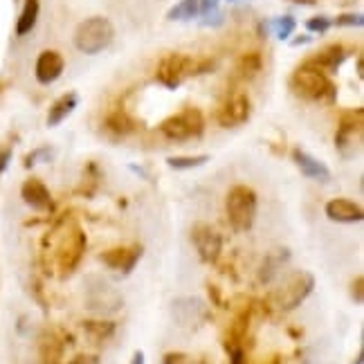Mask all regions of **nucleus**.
Wrapping results in <instances>:
<instances>
[{
  "label": "nucleus",
  "instance_id": "31",
  "mask_svg": "<svg viewBox=\"0 0 364 364\" xmlns=\"http://www.w3.org/2000/svg\"><path fill=\"white\" fill-rule=\"evenodd\" d=\"M335 25H340V27H362L364 16H362V14H342V16L335 18Z\"/></svg>",
  "mask_w": 364,
  "mask_h": 364
},
{
  "label": "nucleus",
  "instance_id": "33",
  "mask_svg": "<svg viewBox=\"0 0 364 364\" xmlns=\"http://www.w3.org/2000/svg\"><path fill=\"white\" fill-rule=\"evenodd\" d=\"M9 162H11V146H3L0 149V176L7 171Z\"/></svg>",
  "mask_w": 364,
  "mask_h": 364
},
{
  "label": "nucleus",
  "instance_id": "4",
  "mask_svg": "<svg viewBox=\"0 0 364 364\" xmlns=\"http://www.w3.org/2000/svg\"><path fill=\"white\" fill-rule=\"evenodd\" d=\"M257 207H259V198L257 191L247 187V185H236L228 191L225 198V212H228V220L230 225L236 232H247L255 225L257 218Z\"/></svg>",
  "mask_w": 364,
  "mask_h": 364
},
{
  "label": "nucleus",
  "instance_id": "17",
  "mask_svg": "<svg viewBox=\"0 0 364 364\" xmlns=\"http://www.w3.org/2000/svg\"><path fill=\"white\" fill-rule=\"evenodd\" d=\"M326 216L335 223H360L364 218L362 205L348 198H333L326 203Z\"/></svg>",
  "mask_w": 364,
  "mask_h": 364
},
{
  "label": "nucleus",
  "instance_id": "22",
  "mask_svg": "<svg viewBox=\"0 0 364 364\" xmlns=\"http://www.w3.org/2000/svg\"><path fill=\"white\" fill-rule=\"evenodd\" d=\"M79 104V95L77 92H65L61 95L57 102L52 104L50 113H48V126H59Z\"/></svg>",
  "mask_w": 364,
  "mask_h": 364
},
{
  "label": "nucleus",
  "instance_id": "8",
  "mask_svg": "<svg viewBox=\"0 0 364 364\" xmlns=\"http://www.w3.org/2000/svg\"><path fill=\"white\" fill-rule=\"evenodd\" d=\"M124 297L117 288L110 286L106 279L90 277L86 284V308L97 315H115L122 311Z\"/></svg>",
  "mask_w": 364,
  "mask_h": 364
},
{
  "label": "nucleus",
  "instance_id": "13",
  "mask_svg": "<svg viewBox=\"0 0 364 364\" xmlns=\"http://www.w3.org/2000/svg\"><path fill=\"white\" fill-rule=\"evenodd\" d=\"M142 255H144V247L139 243H133V245H119V247L104 250L100 255V261L110 270H117L122 274H131L137 261L142 259Z\"/></svg>",
  "mask_w": 364,
  "mask_h": 364
},
{
  "label": "nucleus",
  "instance_id": "26",
  "mask_svg": "<svg viewBox=\"0 0 364 364\" xmlns=\"http://www.w3.org/2000/svg\"><path fill=\"white\" fill-rule=\"evenodd\" d=\"M200 16V0H180L169 11H166V18L169 21H191Z\"/></svg>",
  "mask_w": 364,
  "mask_h": 364
},
{
  "label": "nucleus",
  "instance_id": "14",
  "mask_svg": "<svg viewBox=\"0 0 364 364\" xmlns=\"http://www.w3.org/2000/svg\"><path fill=\"white\" fill-rule=\"evenodd\" d=\"M63 68H65V61L59 52L54 50H46L38 54L36 59V68H34V75H36V81L38 83H52L57 81L61 75H63Z\"/></svg>",
  "mask_w": 364,
  "mask_h": 364
},
{
  "label": "nucleus",
  "instance_id": "36",
  "mask_svg": "<svg viewBox=\"0 0 364 364\" xmlns=\"http://www.w3.org/2000/svg\"><path fill=\"white\" fill-rule=\"evenodd\" d=\"M68 364H100L95 355H77L75 360H70Z\"/></svg>",
  "mask_w": 364,
  "mask_h": 364
},
{
  "label": "nucleus",
  "instance_id": "16",
  "mask_svg": "<svg viewBox=\"0 0 364 364\" xmlns=\"http://www.w3.org/2000/svg\"><path fill=\"white\" fill-rule=\"evenodd\" d=\"M21 196L27 205H30L32 209H38V212H48V209H52V196L38 178L25 180L23 187H21Z\"/></svg>",
  "mask_w": 364,
  "mask_h": 364
},
{
  "label": "nucleus",
  "instance_id": "3",
  "mask_svg": "<svg viewBox=\"0 0 364 364\" xmlns=\"http://www.w3.org/2000/svg\"><path fill=\"white\" fill-rule=\"evenodd\" d=\"M115 38V27L106 16H90L77 25L75 30V48L83 54H100Z\"/></svg>",
  "mask_w": 364,
  "mask_h": 364
},
{
  "label": "nucleus",
  "instance_id": "2",
  "mask_svg": "<svg viewBox=\"0 0 364 364\" xmlns=\"http://www.w3.org/2000/svg\"><path fill=\"white\" fill-rule=\"evenodd\" d=\"M214 70V61L207 59H193L189 54H180V52H171L166 57L160 59L158 68H156V79L162 83L164 88H178L187 77H196Z\"/></svg>",
  "mask_w": 364,
  "mask_h": 364
},
{
  "label": "nucleus",
  "instance_id": "23",
  "mask_svg": "<svg viewBox=\"0 0 364 364\" xmlns=\"http://www.w3.org/2000/svg\"><path fill=\"white\" fill-rule=\"evenodd\" d=\"M344 59H346V50L342 46H328L321 52H317L308 63L317 65L319 70H338L344 63Z\"/></svg>",
  "mask_w": 364,
  "mask_h": 364
},
{
  "label": "nucleus",
  "instance_id": "24",
  "mask_svg": "<svg viewBox=\"0 0 364 364\" xmlns=\"http://www.w3.org/2000/svg\"><path fill=\"white\" fill-rule=\"evenodd\" d=\"M263 68V61H261V54L259 52H247L243 57L236 61V77L243 79V81H250L255 79Z\"/></svg>",
  "mask_w": 364,
  "mask_h": 364
},
{
  "label": "nucleus",
  "instance_id": "7",
  "mask_svg": "<svg viewBox=\"0 0 364 364\" xmlns=\"http://www.w3.org/2000/svg\"><path fill=\"white\" fill-rule=\"evenodd\" d=\"M86 232H83L79 225H70L65 230V234L61 236L59 247H57V270L61 277H70L86 255Z\"/></svg>",
  "mask_w": 364,
  "mask_h": 364
},
{
  "label": "nucleus",
  "instance_id": "11",
  "mask_svg": "<svg viewBox=\"0 0 364 364\" xmlns=\"http://www.w3.org/2000/svg\"><path fill=\"white\" fill-rule=\"evenodd\" d=\"M191 243L203 263H216L223 252V236L207 223H196L191 228Z\"/></svg>",
  "mask_w": 364,
  "mask_h": 364
},
{
  "label": "nucleus",
  "instance_id": "35",
  "mask_svg": "<svg viewBox=\"0 0 364 364\" xmlns=\"http://www.w3.org/2000/svg\"><path fill=\"white\" fill-rule=\"evenodd\" d=\"M220 21H223V14L218 9L209 11V14H205V16H203V25H218Z\"/></svg>",
  "mask_w": 364,
  "mask_h": 364
},
{
  "label": "nucleus",
  "instance_id": "37",
  "mask_svg": "<svg viewBox=\"0 0 364 364\" xmlns=\"http://www.w3.org/2000/svg\"><path fill=\"white\" fill-rule=\"evenodd\" d=\"M131 364H146V355L144 351H135L133 358H131Z\"/></svg>",
  "mask_w": 364,
  "mask_h": 364
},
{
  "label": "nucleus",
  "instance_id": "27",
  "mask_svg": "<svg viewBox=\"0 0 364 364\" xmlns=\"http://www.w3.org/2000/svg\"><path fill=\"white\" fill-rule=\"evenodd\" d=\"M207 162H209V156H176V158L166 160V164H169L171 169H176V171L198 169V166H203Z\"/></svg>",
  "mask_w": 364,
  "mask_h": 364
},
{
  "label": "nucleus",
  "instance_id": "38",
  "mask_svg": "<svg viewBox=\"0 0 364 364\" xmlns=\"http://www.w3.org/2000/svg\"><path fill=\"white\" fill-rule=\"evenodd\" d=\"M207 290H209V295H212L214 304H216V306H220V295H218V288H216V286H207Z\"/></svg>",
  "mask_w": 364,
  "mask_h": 364
},
{
  "label": "nucleus",
  "instance_id": "25",
  "mask_svg": "<svg viewBox=\"0 0 364 364\" xmlns=\"http://www.w3.org/2000/svg\"><path fill=\"white\" fill-rule=\"evenodd\" d=\"M38 0H25V5H23V11H21V16H18V23H16V34L18 36H25V34H30L34 30V25L38 21Z\"/></svg>",
  "mask_w": 364,
  "mask_h": 364
},
{
  "label": "nucleus",
  "instance_id": "6",
  "mask_svg": "<svg viewBox=\"0 0 364 364\" xmlns=\"http://www.w3.org/2000/svg\"><path fill=\"white\" fill-rule=\"evenodd\" d=\"M160 133L171 142H187L205 133V115L198 108H185L182 113L166 117L160 124Z\"/></svg>",
  "mask_w": 364,
  "mask_h": 364
},
{
  "label": "nucleus",
  "instance_id": "12",
  "mask_svg": "<svg viewBox=\"0 0 364 364\" xmlns=\"http://www.w3.org/2000/svg\"><path fill=\"white\" fill-rule=\"evenodd\" d=\"M252 113V104L247 100V95L236 92L230 95L225 102H223L216 110V124L223 126V129H236L250 119Z\"/></svg>",
  "mask_w": 364,
  "mask_h": 364
},
{
  "label": "nucleus",
  "instance_id": "29",
  "mask_svg": "<svg viewBox=\"0 0 364 364\" xmlns=\"http://www.w3.org/2000/svg\"><path fill=\"white\" fill-rule=\"evenodd\" d=\"M162 364H207V360L203 358H193L189 353H182V351H171L162 358Z\"/></svg>",
  "mask_w": 364,
  "mask_h": 364
},
{
  "label": "nucleus",
  "instance_id": "34",
  "mask_svg": "<svg viewBox=\"0 0 364 364\" xmlns=\"http://www.w3.org/2000/svg\"><path fill=\"white\" fill-rule=\"evenodd\" d=\"M230 364H247L245 362V351H243L241 346L230 348Z\"/></svg>",
  "mask_w": 364,
  "mask_h": 364
},
{
  "label": "nucleus",
  "instance_id": "15",
  "mask_svg": "<svg viewBox=\"0 0 364 364\" xmlns=\"http://www.w3.org/2000/svg\"><path fill=\"white\" fill-rule=\"evenodd\" d=\"M63 353H65V338L59 331H46L38 338L41 364H61Z\"/></svg>",
  "mask_w": 364,
  "mask_h": 364
},
{
  "label": "nucleus",
  "instance_id": "19",
  "mask_svg": "<svg viewBox=\"0 0 364 364\" xmlns=\"http://www.w3.org/2000/svg\"><path fill=\"white\" fill-rule=\"evenodd\" d=\"M292 160H295V164L299 166V171L306 178L317 180V182H331V169L324 162H319L317 158H313L311 153L295 149V153H292Z\"/></svg>",
  "mask_w": 364,
  "mask_h": 364
},
{
  "label": "nucleus",
  "instance_id": "40",
  "mask_svg": "<svg viewBox=\"0 0 364 364\" xmlns=\"http://www.w3.org/2000/svg\"><path fill=\"white\" fill-rule=\"evenodd\" d=\"M295 3H301V5H313L315 0H295Z\"/></svg>",
  "mask_w": 364,
  "mask_h": 364
},
{
  "label": "nucleus",
  "instance_id": "32",
  "mask_svg": "<svg viewBox=\"0 0 364 364\" xmlns=\"http://www.w3.org/2000/svg\"><path fill=\"white\" fill-rule=\"evenodd\" d=\"M351 297L355 304H362L364 301V279L362 277H355L353 284H351Z\"/></svg>",
  "mask_w": 364,
  "mask_h": 364
},
{
  "label": "nucleus",
  "instance_id": "18",
  "mask_svg": "<svg viewBox=\"0 0 364 364\" xmlns=\"http://www.w3.org/2000/svg\"><path fill=\"white\" fill-rule=\"evenodd\" d=\"M290 261V250L288 247H274L263 257L261 268H259V284H270L277 279L279 270Z\"/></svg>",
  "mask_w": 364,
  "mask_h": 364
},
{
  "label": "nucleus",
  "instance_id": "39",
  "mask_svg": "<svg viewBox=\"0 0 364 364\" xmlns=\"http://www.w3.org/2000/svg\"><path fill=\"white\" fill-rule=\"evenodd\" d=\"M353 364H364V353H362V351L358 353V358H355V362H353Z\"/></svg>",
  "mask_w": 364,
  "mask_h": 364
},
{
  "label": "nucleus",
  "instance_id": "9",
  "mask_svg": "<svg viewBox=\"0 0 364 364\" xmlns=\"http://www.w3.org/2000/svg\"><path fill=\"white\" fill-rule=\"evenodd\" d=\"M362 126H364V113L362 108L344 110L340 115L338 133H335V146L340 149L342 156L353 158L362 146Z\"/></svg>",
  "mask_w": 364,
  "mask_h": 364
},
{
  "label": "nucleus",
  "instance_id": "28",
  "mask_svg": "<svg viewBox=\"0 0 364 364\" xmlns=\"http://www.w3.org/2000/svg\"><path fill=\"white\" fill-rule=\"evenodd\" d=\"M270 25H272L274 36H277L279 41L290 38V34L295 32V27H297V23H295V18H292V16H282V18L272 21Z\"/></svg>",
  "mask_w": 364,
  "mask_h": 364
},
{
  "label": "nucleus",
  "instance_id": "1",
  "mask_svg": "<svg viewBox=\"0 0 364 364\" xmlns=\"http://www.w3.org/2000/svg\"><path fill=\"white\" fill-rule=\"evenodd\" d=\"M290 88L295 90V95L304 97L308 102H335L338 90H335L333 81L326 77L324 70H319L313 63L299 65L290 77Z\"/></svg>",
  "mask_w": 364,
  "mask_h": 364
},
{
  "label": "nucleus",
  "instance_id": "5",
  "mask_svg": "<svg viewBox=\"0 0 364 364\" xmlns=\"http://www.w3.org/2000/svg\"><path fill=\"white\" fill-rule=\"evenodd\" d=\"M315 290V277L311 272H292L286 282L274 290V295L270 297V301L279 308L282 313H290L295 311L297 306H301L311 292Z\"/></svg>",
  "mask_w": 364,
  "mask_h": 364
},
{
  "label": "nucleus",
  "instance_id": "21",
  "mask_svg": "<svg viewBox=\"0 0 364 364\" xmlns=\"http://www.w3.org/2000/svg\"><path fill=\"white\" fill-rule=\"evenodd\" d=\"M104 131L115 135V137H124L133 131H137V122L126 113V110H113V113H108L106 119H104Z\"/></svg>",
  "mask_w": 364,
  "mask_h": 364
},
{
  "label": "nucleus",
  "instance_id": "30",
  "mask_svg": "<svg viewBox=\"0 0 364 364\" xmlns=\"http://www.w3.org/2000/svg\"><path fill=\"white\" fill-rule=\"evenodd\" d=\"M331 25H333V21L326 18V16H313V18L306 21V30L315 32V34H324V32L331 30Z\"/></svg>",
  "mask_w": 364,
  "mask_h": 364
},
{
  "label": "nucleus",
  "instance_id": "10",
  "mask_svg": "<svg viewBox=\"0 0 364 364\" xmlns=\"http://www.w3.org/2000/svg\"><path fill=\"white\" fill-rule=\"evenodd\" d=\"M171 315L176 319V324L185 331H196L205 326L209 321V308L203 299L198 297H178L171 304Z\"/></svg>",
  "mask_w": 364,
  "mask_h": 364
},
{
  "label": "nucleus",
  "instance_id": "20",
  "mask_svg": "<svg viewBox=\"0 0 364 364\" xmlns=\"http://www.w3.org/2000/svg\"><path fill=\"white\" fill-rule=\"evenodd\" d=\"M81 328L92 344L108 342L117 331L115 321H110V319H86V321H81Z\"/></svg>",
  "mask_w": 364,
  "mask_h": 364
}]
</instances>
